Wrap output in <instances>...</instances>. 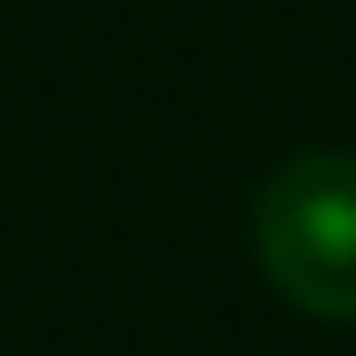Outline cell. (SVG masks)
Listing matches in <instances>:
<instances>
[{"label":"cell","mask_w":356,"mask_h":356,"mask_svg":"<svg viewBox=\"0 0 356 356\" xmlns=\"http://www.w3.org/2000/svg\"><path fill=\"white\" fill-rule=\"evenodd\" d=\"M258 266L296 311L356 318V152H296L250 205Z\"/></svg>","instance_id":"cell-1"}]
</instances>
